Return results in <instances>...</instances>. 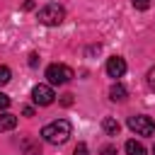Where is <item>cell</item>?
Masks as SVG:
<instances>
[{"label": "cell", "instance_id": "1", "mask_svg": "<svg viewBox=\"0 0 155 155\" xmlns=\"http://www.w3.org/2000/svg\"><path fill=\"white\" fill-rule=\"evenodd\" d=\"M70 133H73V126L65 119H56V121H51V124H46L41 128V138L46 143H51V145H63L70 138Z\"/></svg>", "mask_w": 155, "mask_h": 155}, {"label": "cell", "instance_id": "2", "mask_svg": "<svg viewBox=\"0 0 155 155\" xmlns=\"http://www.w3.org/2000/svg\"><path fill=\"white\" fill-rule=\"evenodd\" d=\"M39 22L41 24H46V27H58L63 19H65V10L61 7V5H56V2H48V5H44L41 10H39Z\"/></svg>", "mask_w": 155, "mask_h": 155}, {"label": "cell", "instance_id": "3", "mask_svg": "<svg viewBox=\"0 0 155 155\" xmlns=\"http://www.w3.org/2000/svg\"><path fill=\"white\" fill-rule=\"evenodd\" d=\"M128 128L138 136H153L155 133V121L145 114H136V116H128Z\"/></svg>", "mask_w": 155, "mask_h": 155}, {"label": "cell", "instance_id": "4", "mask_svg": "<svg viewBox=\"0 0 155 155\" xmlns=\"http://www.w3.org/2000/svg\"><path fill=\"white\" fill-rule=\"evenodd\" d=\"M46 78L51 85H65L70 78H73V68L63 65V63H51L46 68Z\"/></svg>", "mask_w": 155, "mask_h": 155}, {"label": "cell", "instance_id": "5", "mask_svg": "<svg viewBox=\"0 0 155 155\" xmlns=\"http://www.w3.org/2000/svg\"><path fill=\"white\" fill-rule=\"evenodd\" d=\"M31 99H34V104H39V107H48V104H53L56 94H53L51 85H36V87L31 90Z\"/></svg>", "mask_w": 155, "mask_h": 155}, {"label": "cell", "instance_id": "6", "mask_svg": "<svg viewBox=\"0 0 155 155\" xmlns=\"http://www.w3.org/2000/svg\"><path fill=\"white\" fill-rule=\"evenodd\" d=\"M124 73H126V61L121 56H111L107 61V75L109 78H121Z\"/></svg>", "mask_w": 155, "mask_h": 155}, {"label": "cell", "instance_id": "7", "mask_svg": "<svg viewBox=\"0 0 155 155\" xmlns=\"http://www.w3.org/2000/svg\"><path fill=\"white\" fill-rule=\"evenodd\" d=\"M102 128H104L107 136H116L121 126H119V121H116L114 116H104V119H102Z\"/></svg>", "mask_w": 155, "mask_h": 155}, {"label": "cell", "instance_id": "8", "mask_svg": "<svg viewBox=\"0 0 155 155\" xmlns=\"http://www.w3.org/2000/svg\"><path fill=\"white\" fill-rule=\"evenodd\" d=\"M126 94H128V92H126V87H124V85H119V82L109 87V97H111L114 102H124V99H126Z\"/></svg>", "mask_w": 155, "mask_h": 155}, {"label": "cell", "instance_id": "9", "mask_svg": "<svg viewBox=\"0 0 155 155\" xmlns=\"http://www.w3.org/2000/svg\"><path fill=\"white\" fill-rule=\"evenodd\" d=\"M15 126H17L15 114H0V131H12Z\"/></svg>", "mask_w": 155, "mask_h": 155}, {"label": "cell", "instance_id": "10", "mask_svg": "<svg viewBox=\"0 0 155 155\" xmlns=\"http://www.w3.org/2000/svg\"><path fill=\"white\" fill-rule=\"evenodd\" d=\"M126 155H145L143 143H138V140H126Z\"/></svg>", "mask_w": 155, "mask_h": 155}, {"label": "cell", "instance_id": "11", "mask_svg": "<svg viewBox=\"0 0 155 155\" xmlns=\"http://www.w3.org/2000/svg\"><path fill=\"white\" fill-rule=\"evenodd\" d=\"M10 78H12L10 68H7V65H0V87H2V85H7V82H10Z\"/></svg>", "mask_w": 155, "mask_h": 155}, {"label": "cell", "instance_id": "12", "mask_svg": "<svg viewBox=\"0 0 155 155\" xmlns=\"http://www.w3.org/2000/svg\"><path fill=\"white\" fill-rule=\"evenodd\" d=\"M145 78H148V87H150V90L155 92V65H153V68L148 70V75H145Z\"/></svg>", "mask_w": 155, "mask_h": 155}, {"label": "cell", "instance_id": "13", "mask_svg": "<svg viewBox=\"0 0 155 155\" xmlns=\"http://www.w3.org/2000/svg\"><path fill=\"white\" fill-rule=\"evenodd\" d=\"M133 7L136 10H148L150 7V0H133Z\"/></svg>", "mask_w": 155, "mask_h": 155}, {"label": "cell", "instance_id": "14", "mask_svg": "<svg viewBox=\"0 0 155 155\" xmlns=\"http://www.w3.org/2000/svg\"><path fill=\"white\" fill-rule=\"evenodd\" d=\"M73 155H87V145L85 143H78L75 150H73Z\"/></svg>", "mask_w": 155, "mask_h": 155}, {"label": "cell", "instance_id": "15", "mask_svg": "<svg viewBox=\"0 0 155 155\" xmlns=\"http://www.w3.org/2000/svg\"><path fill=\"white\" fill-rule=\"evenodd\" d=\"M7 107H10V97H7V94H2V92H0V111H5V109H7Z\"/></svg>", "mask_w": 155, "mask_h": 155}, {"label": "cell", "instance_id": "16", "mask_svg": "<svg viewBox=\"0 0 155 155\" xmlns=\"http://www.w3.org/2000/svg\"><path fill=\"white\" fill-rule=\"evenodd\" d=\"M61 104H63V107H70V104H73V94H63Z\"/></svg>", "mask_w": 155, "mask_h": 155}, {"label": "cell", "instance_id": "17", "mask_svg": "<svg viewBox=\"0 0 155 155\" xmlns=\"http://www.w3.org/2000/svg\"><path fill=\"white\" fill-rule=\"evenodd\" d=\"M102 155H116V148L114 145H107V148H102Z\"/></svg>", "mask_w": 155, "mask_h": 155}, {"label": "cell", "instance_id": "18", "mask_svg": "<svg viewBox=\"0 0 155 155\" xmlns=\"http://www.w3.org/2000/svg\"><path fill=\"white\" fill-rule=\"evenodd\" d=\"M29 65H31V68H34V65H39V56H36V53H31V56H29Z\"/></svg>", "mask_w": 155, "mask_h": 155}, {"label": "cell", "instance_id": "19", "mask_svg": "<svg viewBox=\"0 0 155 155\" xmlns=\"http://www.w3.org/2000/svg\"><path fill=\"white\" fill-rule=\"evenodd\" d=\"M22 114H24V116H34V109H31V107H24Z\"/></svg>", "mask_w": 155, "mask_h": 155}, {"label": "cell", "instance_id": "20", "mask_svg": "<svg viewBox=\"0 0 155 155\" xmlns=\"http://www.w3.org/2000/svg\"><path fill=\"white\" fill-rule=\"evenodd\" d=\"M153 155H155V145H153Z\"/></svg>", "mask_w": 155, "mask_h": 155}]
</instances>
